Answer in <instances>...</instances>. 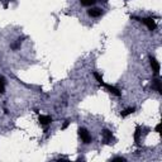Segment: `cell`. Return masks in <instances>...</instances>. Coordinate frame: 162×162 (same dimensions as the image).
Masks as SVG:
<instances>
[{"label":"cell","instance_id":"8992f818","mask_svg":"<svg viewBox=\"0 0 162 162\" xmlns=\"http://www.w3.org/2000/svg\"><path fill=\"white\" fill-rule=\"evenodd\" d=\"M38 121H39V123L42 125H48V124L52 123V117H50V115H39Z\"/></svg>","mask_w":162,"mask_h":162},{"label":"cell","instance_id":"9a60e30c","mask_svg":"<svg viewBox=\"0 0 162 162\" xmlns=\"http://www.w3.org/2000/svg\"><path fill=\"white\" fill-rule=\"evenodd\" d=\"M154 131H156L157 133H160V131H161V123H158V124L156 125V128H154Z\"/></svg>","mask_w":162,"mask_h":162},{"label":"cell","instance_id":"6da1fadb","mask_svg":"<svg viewBox=\"0 0 162 162\" xmlns=\"http://www.w3.org/2000/svg\"><path fill=\"white\" fill-rule=\"evenodd\" d=\"M141 22H142L147 28H148V31H154L157 28V24H156V20H154L152 17H148V18H143V19H139Z\"/></svg>","mask_w":162,"mask_h":162},{"label":"cell","instance_id":"7c38bea8","mask_svg":"<svg viewBox=\"0 0 162 162\" xmlns=\"http://www.w3.org/2000/svg\"><path fill=\"white\" fill-rule=\"evenodd\" d=\"M80 3L84 6H91V5H94L96 3V0H80Z\"/></svg>","mask_w":162,"mask_h":162},{"label":"cell","instance_id":"277c9868","mask_svg":"<svg viewBox=\"0 0 162 162\" xmlns=\"http://www.w3.org/2000/svg\"><path fill=\"white\" fill-rule=\"evenodd\" d=\"M104 88L107 89L109 93H111L113 95H115V96H121L122 95L121 90H119L118 88H115V86H111V85H108V84H104Z\"/></svg>","mask_w":162,"mask_h":162},{"label":"cell","instance_id":"5bb4252c","mask_svg":"<svg viewBox=\"0 0 162 162\" xmlns=\"http://www.w3.org/2000/svg\"><path fill=\"white\" fill-rule=\"evenodd\" d=\"M70 123H71L70 121H65V123H63V125H62V128H61V129H62V131H65V129L67 128V127L70 125Z\"/></svg>","mask_w":162,"mask_h":162},{"label":"cell","instance_id":"3957f363","mask_svg":"<svg viewBox=\"0 0 162 162\" xmlns=\"http://www.w3.org/2000/svg\"><path fill=\"white\" fill-rule=\"evenodd\" d=\"M150 65H151V67H152V71L156 74V75H158L160 74V63H158V61L154 58V57H150Z\"/></svg>","mask_w":162,"mask_h":162},{"label":"cell","instance_id":"8fae6325","mask_svg":"<svg viewBox=\"0 0 162 162\" xmlns=\"http://www.w3.org/2000/svg\"><path fill=\"white\" fill-rule=\"evenodd\" d=\"M141 134H142V132H141V127L137 125V127H136V132H134V141H136V143H138Z\"/></svg>","mask_w":162,"mask_h":162},{"label":"cell","instance_id":"30bf717a","mask_svg":"<svg viewBox=\"0 0 162 162\" xmlns=\"http://www.w3.org/2000/svg\"><path fill=\"white\" fill-rule=\"evenodd\" d=\"M5 84H6L5 79H4L3 76H0V94H4L5 93Z\"/></svg>","mask_w":162,"mask_h":162},{"label":"cell","instance_id":"7a4b0ae2","mask_svg":"<svg viewBox=\"0 0 162 162\" xmlns=\"http://www.w3.org/2000/svg\"><path fill=\"white\" fill-rule=\"evenodd\" d=\"M79 136H80L81 141H82V142L85 143V144H88V143L91 142V136H90V133L88 132V129L80 128V129H79Z\"/></svg>","mask_w":162,"mask_h":162},{"label":"cell","instance_id":"5b68a950","mask_svg":"<svg viewBox=\"0 0 162 162\" xmlns=\"http://www.w3.org/2000/svg\"><path fill=\"white\" fill-rule=\"evenodd\" d=\"M88 14L90 17H93V18H99L103 14V10L99 9V8H91V9L88 10Z\"/></svg>","mask_w":162,"mask_h":162},{"label":"cell","instance_id":"52a82bcc","mask_svg":"<svg viewBox=\"0 0 162 162\" xmlns=\"http://www.w3.org/2000/svg\"><path fill=\"white\" fill-rule=\"evenodd\" d=\"M101 136H103V138H104L105 142H110V141L113 139V133H111L109 129H104V131L101 132Z\"/></svg>","mask_w":162,"mask_h":162},{"label":"cell","instance_id":"4fadbf2b","mask_svg":"<svg viewBox=\"0 0 162 162\" xmlns=\"http://www.w3.org/2000/svg\"><path fill=\"white\" fill-rule=\"evenodd\" d=\"M154 86H156L157 91L161 94V93H162V89H161V81H160V79H156V80H154Z\"/></svg>","mask_w":162,"mask_h":162},{"label":"cell","instance_id":"ba28073f","mask_svg":"<svg viewBox=\"0 0 162 162\" xmlns=\"http://www.w3.org/2000/svg\"><path fill=\"white\" fill-rule=\"evenodd\" d=\"M134 111H136V108H134V107H132V108H127V109H124V110L121 113V115H122V118H125V117H128V115L133 114Z\"/></svg>","mask_w":162,"mask_h":162},{"label":"cell","instance_id":"9c48e42d","mask_svg":"<svg viewBox=\"0 0 162 162\" xmlns=\"http://www.w3.org/2000/svg\"><path fill=\"white\" fill-rule=\"evenodd\" d=\"M93 76L95 77V80H96L98 82H99L101 86H104V84H105V82H104V80H103V76H101L99 72H93Z\"/></svg>","mask_w":162,"mask_h":162},{"label":"cell","instance_id":"2e32d148","mask_svg":"<svg viewBox=\"0 0 162 162\" xmlns=\"http://www.w3.org/2000/svg\"><path fill=\"white\" fill-rule=\"evenodd\" d=\"M113 161H125V158H123V157H117V158H113Z\"/></svg>","mask_w":162,"mask_h":162}]
</instances>
